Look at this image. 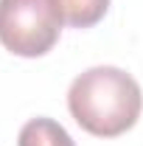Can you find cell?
I'll return each mask as SVG.
<instances>
[{"label": "cell", "mask_w": 143, "mask_h": 146, "mask_svg": "<svg viewBox=\"0 0 143 146\" xmlns=\"http://www.w3.org/2000/svg\"><path fill=\"white\" fill-rule=\"evenodd\" d=\"M68 110L84 132L95 138H118L138 124L143 93L132 73L98 65L73 79L68 90Z\"/></svg>", "instance_id": "6da1fadb"}, {"label": "cell", "mask_w": 143, "mask_h": 146, "mask_svg": "<svg viewBox=\"0 0 143 146\" xmlns=\"http://www.w3.org/2000/svg\"><path fill=\"white\" fill-rule=\"evenodd\" d=\"M62 14L54 0H0V45L14 56L36 59L54 51Z\"/></svg>", "instance_id": "7a4b0ae2"}, {"label": "cell", "mask_w": 143, "mask_h": 146, "mask_svg": "<svg viewBox=\"0 0 143 146\" xmlns=\"http://www.w3.org/2000/svg\"><path fill=\"white\" fill-rule=\"evenodd\" d=\"M54 6L70 28H93L104 20L109 0H54Z\"/></svg>", "instance_id": "3957f363"}, {"label": "cell", "mask_w": 143, "mask_h": 146, "mask_svg": "<svg viewBox=\"0 0 143 146\" xmlns=\"http://www.w3.org/2000/svg\"><path fill=\"white\" fill-rule=\"evenodd\" d=\"M17 146H76L62 124L54 118H31L20 129Z\"/></svg>", "instance_id": "277c9868"}]
</instances>
